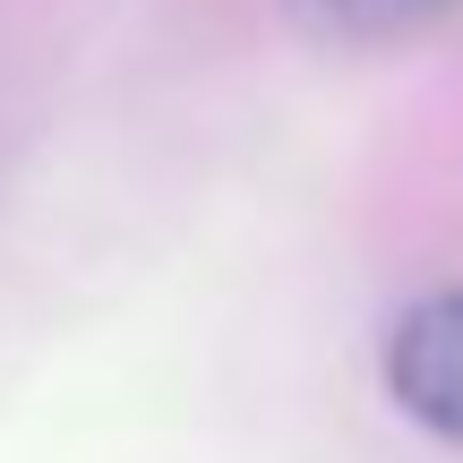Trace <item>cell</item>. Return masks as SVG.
I'll return each instance as SVG.
<instances>
[{"label":"cell","mask_w":463,"mask_h":463,"mask_svg":"<svg viewBox=\"0 0 463 463\" xmlns=\"http://www.w3.org/2000/svg\"><path fill=\"white\" fill-rule=\"evenodd\" d=\"M386 386L420 430L463 447V292H438L395 317L386 335Z\"/></svg>","instance_id":"1"},{"label":"cell","mask_w":463,"mask_h":463,"mask_svg":"<svg viewBox=\"0 0 463 463\" xmlns=\"http://www.w3.org/2000/svg\"><path fill=\"white\" fill-rule=\"evenodd\" d=\"M455 0H292V17L317 43H395V34L447 17Z\"/></svg>","instance_id":"2"}]
</instances>
